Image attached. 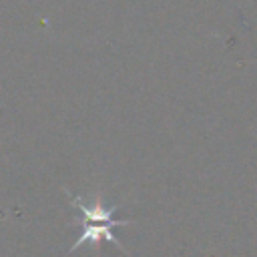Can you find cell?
<instances>
[{"label": "cell", "mask_w": 257, "mask_h": 257, "mask_svg": "<svg viewBox=\"0 0 257 257\" xmlns=\"http://www.w3.org/2000/svg\"><path fill=\"white\" fill-rule=\"evenodd\" d=\"M70 203L80 211V221H82L80 235L72 243L70 253H74L84 243H98L102 239L114 243L120 251H124L122 245L118 243V239L114 237L112 229L122 227V225H131V221L128 219H114V213H116L118 207H106L100 201V197H96L94 201H84L80 197H70Z\"/></svg>", "instance_id": "6da1fadb"}]
</instances>
